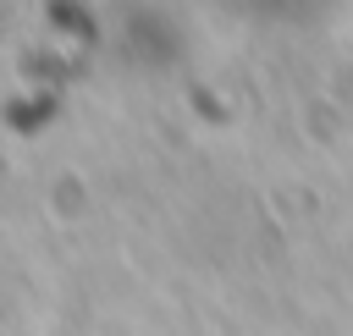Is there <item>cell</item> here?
I'll return each instance as SVG.
<instances>
[{
	"mask_svg": "<svg viewBox=\"0 0 353 336\" xmlns=\"http://www.w3.org/2000/svg\"><path fill=\"white\" fill-rule=\"evenodd\" d=\"M50 17H61V22H66V28H77V33H94L88 11H77V6H66V0H50Z\"/></svg>",
	"mask_w": 353,
	"mask_h": 336,
	"instance_id": "obj_1",
	"label": "cell"
}]
</instances>
